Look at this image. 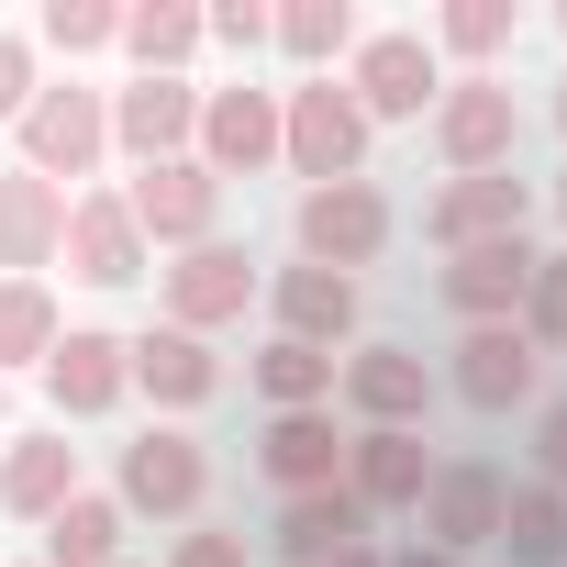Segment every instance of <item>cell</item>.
Segmentation results:
<instances>
[{"instance_id":"1","label":"cell","mask_w":567,"mask_h":567,"mask_svg":"<svg viewBox=\"0 0 567 567\" xmlns=\"http://www.w3.org/2000/svg\"><path fill=\"white\" fill-rule=\"evenodd\" d=\"M368 112L346 101V79H301L278 90V167H290L301 189H334V178H368Z\"/></svg>"},{"instance_id":"2","label":"cell","mask_w":567,"mask_h":567,"mask_svg":"<svg viewBox=\"0 0 567 567\" xmlns=\"http://www.w3.org/2000/svg\"><path fill=\"white\" fill-rule=\"evenodd\" d=\"M12 134H23V167H34L45 189H68V178H101V156H112V90L45 79V90H34V112H23Z\"/></svg>"},{"instance_id":"3","label":"cell","mask_w":567,"mask_h":567,"mask_svg":"<svg viewBox=\"0 0 567 567\" xmlns=\"http://www.w3.org/2000/svg\"><path fill=\"white\" fill-rule=\"evenodd\" d=\"M290 234H301V267L357 278V267H379V256H390L401 212H390V189H379V178H334V189H301Z\"/></svg>"},{"instance_id":"4","label":"cell","mask_w":567,"mask_h":567,"mask_svg":"<svg viewBox=\"0 0 567 567\" xmlns=\"http://www.w3.org/2000/svg\"><path fill=\"white\" fill-rule=\"evenodd\" d=\"M434 156H445V178H501V167L523 156V101H512V79H445V101H434Z\"/></svg>"},{"instance_id":"5","label":"cell","mask_w":567,"mask_h":567,"mask_svg":"<svg viewBox=\"0 0 567 567\" xmlns=\"http://www.w3.org/2000/svg\"><path fill=\"white\" fill-rule=\"evenodd\" d=\"M112 501H123V523H134V512H145V523H200V501H212V456H200V434L145 423V434L123 445Z\"/></svg>"},{"instance_id":"6","label":"cell","mask_w":567,"mask_h":567,"mask_svg":"<svg viewBox=\"0 0 567 567\" xmlns=\"http://www.w3.org/2000/svg\"><path fill=\"white\" fill-rule=\"evenodd\" d=\"M334 79H346V101H357L368 123H423V112L445 101L434 45H423V34H401V23H390V34H357V56H346Z\"/></svg>"},{"instance_id":"7","label":"cell","mask_w":567,"mask_h":567,"mask_svg":"<svg viewBox=\"0 0 567 567\" xmlns=\"http://www.w3.org/2000/svg\"><path fill=\"white\" fill-rule=\"evenodd\" d=\"M256 290H267L256 256H245V245H223V234H212V245H189L178 267H156L167 323H178V334H200V346H212L223 323H245V301H256Z\"/></svg>"},{"instance_id":"8","label":"cell","mask_w":567,"mask_h":567,"mask_svg":"<svg viewBox=\"0 0 567 567\" xmlns=\"http://www.w3.org/2000/svg\"><path fill=\"white\" fill-rule=\"evenodd\" d=\"M123 212H134V234H145V245L189 256V245H212V234H223V178H212L200 156H167V167H134Z\"/></svg>"},{"instance_id":"9","label":"cell","mask_w":567,"mask_h":567,"mask_svg":"<svg viewBox=\"0 0 567 567\" xmlns=\"http://www.w3.org/2000/svg\"><path fill=\"white\" fill-rule=\"evenodd\" d=\"M501 501H512V467H489V456H445L412 523H423V545H434V556H456V567H467L478 545H501Z\"/></svg>"},{"instance_id":"10","label":"cell","mask_w":567,"mask_h":567,"mask_svg":"<svg viewBox=\"0 0 567 567\" xmlns=\"http://www.w3.org/2000/svg\"><path fill=\"white\" fill-rule=\"evenodd\" d=\"M334 401L357 412V434H423V412H434V368H423L412 346H357V357L334 368Z\"/></svg>"},{"instance_id":"11","label":"cell","mask_w":567,"mask_h":567,"mask_svg":"<svg viewBox=\"0 0 567 567\" xmlns=\"http://www.w3.org/2000/svg\"><path fill=\"white\" fill-rule=\"evenodd\" d=\"M189 156L234 189V178H256V167H278V90H200V134H189Z\"/></svg>"},{"instance_id":"12","label":"cell","mask_w":567,"mask_h":567,"mask_svg":"<svg viewBox=\"0 0 567 567\" xmlns=\"http://www.w3.org/2000/svg\"><path fill=\"white\" fill-rule=\"evenodd\" d=\"M68 267L90 278V290H123V278H145V267H156V245L134 234L123 189H68Z\"/></svg>"},{"instance_id":"13","label":"cell","mask_w":567,"mask_h":567,"mask_svg":"<svg viewBox=\"0 0 567 567\" xmlns=\"http://www.w3.org/2000/svg\"><path fill=\"white\" fill-rule=\"evenodd\" d=\"M189 134H200V90H189V79H134V90H112V156L167 167V156H189Z\"/></svg>"},{"instance_id":"14","label":"cell","mask_w":567,"mask_h":567,"mask_svg":"<svg viewBox=\"0 0 567 567\" xmlns=\"http://www.w3.org/2000/svg\"><path fill=\"white\" fill-rule=\"evenodd\" d=\"M523 212H534L523 167H501V178H445V189L423 200V234H434L445 256H467V245H501V234H523Z\"/></svg>"},{"instance_id":"15","label":"cell","mask_w":567,"mask_h":567,"mask_svg":"<svg viewBox=\"0 0 567 567\" xmlns=\"http://www.w3.org/2000/svg\"><path fill=\"white\" fill-rule=\"evenodd\" d=\"M534 390H545V357L523 346V323H467V346H456V401L501 423V412H523Z\"/></svg>"},{"instance_id":"16","label":"cell","mask_w":567,"mask_h":567,"mask_svg":"<svg viewBox=\"0 0 567 567\" xmlns=\"http://www.w3.org/2000/svg\"><path fill=\"white\" fill-rule=\"evenodd\" d=\"M434 290H445V312H456V323H512V312H523V290H534V245H523V234L467 245V256H445V267H434Z\"/></svg>"},{"instance_id":"17","label":"cell","mask_w":567,"mask_h":567,"mask_svg":"<svg viewBox=\"0 0 567 567\" xmlns=\"http://www.w3.org/2000/svg\"><path fill=\"white\" fill-rule=\"evenodd\" d=\"M123 390H134V368H123V334H101V323L56 334V357H45V401H56L68 423H101V412H123Z\"/></svg>"},{"instance_id":"18","label":"cell","mask_w":567,"mask_h":567,"mask_svg":"<svg viewBox=\"0 0 567 567\" xmlns=\"http://www.w3.org/2000/svg\"><path fill=\"white\" fill-rule=\"evenodd\" d=\"M68 256V189H45L34 167H0V278H45Z\"/></svg>"},{"instance_id":"19","label":"cell","mask_w":567,"mask_h":567,"mask_svg":"<svg viewBox=\"0 0 567 567\" xmlns=\"http://www.w3.org/2000/svg\"><path fill=\"white\" fill-rule=\"evenodd\" d=\"M346 423L334 412H267V434H256V467L278 478V501H301V489H334L346 478Z\"/></svg>"},{"instance_id":"20","label":"cell","mask_w":567,"mask_h":567,"mask_svg":"<svg viewBox=\"0 0 567 567\" xmlns=\"http://www.w3.org/2000/svg\"><path fill=\"white\" fill-rule=\"evenodd\" d=\"M123 368H134V390H145L156 412H200V401L223 390V357H212L200 334H178V323H145V334L123 346Z\"/></svg>"},{"instance_id":"21","label":"cell","mask_w":567,"mask_h":567,"mask_svg":"<svg viewBox=\"0 0 567 567\" xmlns=\"http://www.w3.org/2000/svg\"><path fill=\"white\" fill-rule=\"evenodd\" d=\"M267 312H278L290 346L334 357V346L357 334V278H334V267H278V278H267Z\"/></svg>"},{"instance_id":"22","label":"cell","mask_w":567,"mask_h":567,"mask_svg":"<svg viewBox=\"0 0 567 567\" xmlns=\"http://www.w3.org/2000/svg\"><path fill=\"white\" fill-rule=\"evenodd\" d=\"M434 467H445V456H434L423 434H357V445H346V489L368 501V523H379V512H423Z\"/></svg>"},{"instance_id":"23","label":"cell","mask_w":567,"mask_h":567,"mask_svg":"<svg viewBox=\"0 0 567 567\" xmlns=\"http://www.w3.org/2000/svg\"><path fill=\"white\" fill-rule=\"evenodd\" d=\"M346 545H368V501L334 478V489H301V501H278V556L290 567H334Z\"/></svg>"},{"instance_id":"24","label":"cell","mask_w":567,"mask_h":567,"mask_svg":"<svg viewBox=\"0 0 567 567\" xmlns=\"http://www.w3.org/2000/svg\"><path fill=\"white\" fill-rule=\"evenodd\" d=\"M68 501H79V445L68 434H34V445L0 456V512L12 523H56Z\"/></svg>"},{"instance_id":"25","label":"cell","mask_w":567,"mask_h":567,"mask_svg":"<svg viewBox=\"0 0 567 567\" xmlns=\"http://www.w3.org/2000/svg\"><path fill=\"white\" fill-rule=\"evenodd\" d=\"M334 368H346V357H312V346H290V334H267V346L245 357V390H256L267 412H334Z\"/></svg>"},{"instance_id":"26","label":"cell","mask_w":567,"mask_h":567,"mask_svg":"<svg viewBox=\"0 0 567 567\" xmlns=\"http://www.w3.org/2000/svg\"><path fill=\"white\" fill-rule=\"evenodd\" d=\"M200 45H212V34H200L189 0H134V12H123V56H134V79H189Z\"/></svg>"},{"instance_id":"27","label":"cell","mask_w":567,"mask_h":567,"mask_svg":"<svg viewBox=\"0 0 567 567\" xmlns=\"http://www.w3.org/2000/svg\"><path fill=\"white\" fill-rule=\"evenodd\" d=\"M423 45H434V68L467 56V79H489V56L523 45V12H512V0H445V12L423 23Z\"/></svg>"},{"instance_id":"28","label":"cell","mask_w":567,"mask_h":567,"mask_svg":"<svg viewBox=\"0 0 567 567\" xmlns=\"http://www.w3.org/2000/svg\"><path fill=\"white\" fill-rule=\"evenodd\" d=\"M34 567H123V501L112 489H79L56 523H45V556Z\"/></svg>"},{"instance_id":"29","label":"cell","mask_w":567,"mask_h":567,"mask_svg":"<svg viewBox=\"0 0 567 567\" xmlns=\"http://www.w3.org/2000/svg\"><path fill=\"white\" fill-rule=\"evenodd\" d=\"M278 56H290L301 79H334L346 56H357V12L346 0H290V12H278V34H267Z\"/></svg>"},{"instance_id":"30","label":"cell","mask_w":567,"mask_h":567,"mask_svg":"<svg viewBox=\"0 0 567 567\" xmlns=\"http://www.w3.org/2000/svg\"><path fill=\"white\" fill-rule=\"evenodd\" d=\"M501 556H512V567H567V489L523 478V489L501 501Z\"/></svg>"},{"instance_id":"31","label":"cell","mask_w":567,"mask_h":567,"mask_svg":"<svg viewBox=\"0 0 567 567\" xmlns=\"http://www.w3.org/2000/svg\"><path fill=\"white\" fill-rule=\"evenodd\" d=\"M56 301H45V278H0V379L12 368H45L56 357Z\"/></svg>"},{"instance_id":"32","label":"cell","mask_w":567,"mask_h":567,"mask_svg":"<svg viewBox=\"0 0 567 567\" xmlns=\"http://www.w3.org/2000/svg\"><path fill=\"white\" fill-rule=\"evenodd\" d=\"M523 346L534 357H567V256H534V290H523Z\"/></svg>"},{"instance_id":"33","label":"cell","mask_w":567,"mask_h":567,"mask_svg":"<svg viewBox=\"0 0 567 567\" xmlns=\"http://www.w3.org/2000/svg\"><path fill=\"white\" fill-rule=\"evenodd\" d=\"M56 56H101V45H123V12L112 0H45V23H34Z\"/></svg>"},{"instance_id":"34","label":"cell","mask_w":567,"mask_h":567,"mask_svg":"<svg viewBox=\"0 0 567 567\" xmlns=\"http://www.w3.org/2000/svg\"><path fill=\"white\" fill-rule=\"evenodd\" d=\"M200 34H212V45H234V56H256V45L278 34V12H267V0H223V12H200Z\"/></svg>"},{"instance_id":"35","label":"cell","mask_w":567,"mask_h":567,"mask_svg":"<svg viewBox=\"0 0 567 567\" xmlns=\"http://www.w3.org/2000/svg\"><path fill=\"white\" fill-rule=\"evenodd\" d=\"M34 90H45V79H34V45H23V34H0V123H23Z\"/></svg>"},{"instance_id":"36","label":"cell","mask_w":567,"mask_h":567,"mask_svg":"<svg viewBox=\"0 0 567 567\" xmlns=\"http://www.w3.org/2000/svg\"><path fill=\"white\" fill-rule=\"evenodd\" d=\"M534 478H545V489H567V401H545V412H534Z\"/></svg>"},{"instance_id":"37","label":"cell","mask_w":567,"mask_h":567,"mask_svg":"<svg viewBox=\"0 0 567 567\" xmlns=\"http://www.w3.org/2000/svg\"><path fill=\"white\" fill-rule=\"evenodd\" d=\"M167 567H245V534H212V523H200V534H178Z\"/></svg>"},{"instance_id":"38","label":"cell","mask_w":567,"mask_h":567,"mask_svg":"<svg viewBox=\"0 0 567 567\" xmlns=\"http://www.w3.org/2000/svg\"><path fill=\"white\" fill-rule=\"evenodd\" d=\"M390 567H456V556H434V545H401V556H390Z\"/></svg>"},{"instance_id":"39","label":"cell","mask_w":567,"mask_h":567,"mask_svg":"<svg viewBox=\"0 0 567 567\" xmlns=\"http://www.w3.org/2000/svg\"><path fill=\"white\" fill-rule=\"evenodd\" d=\"M334 567H390V556H379V545H346V556H334Z\"/></svg>"},{"instance_id":"40","label":"cell","mask_w":567,"mask_h":567,"mask_svg":"<svg viewBox=\"0 0 567 567\" xmlns=\"http://www.w3.org/2000/svg\"><path fill=\"white\" fill-rule=\"evenodd\" d=\"M556 134H567V79H556Z\"/></svg>"},{"instance_id":"41","label":"cell","mask_w":567,"mask_h":567,"mask_svg":"<svg viewBox=\"0 0 567 567\" xmlns=\"http://www.w3.org/2000/svg\"><path fill=\"white\" fill-rule=\"evenodd\" d=\"M0 412H12V379H0Z\"/></svg>"},{"instance_id":"42","label":"cell","mask_w":567,"mask_h":567,"mask_svg":"<svg viewBox=\"0 0 567 567\" xmlns=\"http://www.w3.org/2000/svg\"><path fill=\"white\" fill-rule=\"evenodd\" d=\"M556 212H567V178H556Z\"/></svg>"},{"instance_id":"43","label":"cell","mask_w":567,"mask_h":567,"mask_svg":"<svg viewBox=\"0 0 567 567\" xmlns=\"http://www.w3.org/2000/svg\"><path fill=\"white\" fill-rule=\"evenodd\" d=\"M556 23H567V12H556Z\"/></svg>"}]
</instances>
